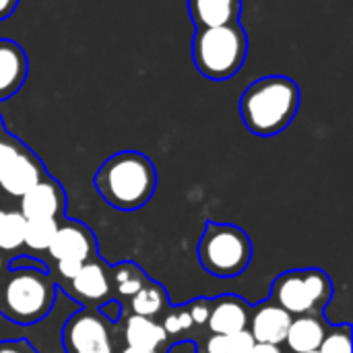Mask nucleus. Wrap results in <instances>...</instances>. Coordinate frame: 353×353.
I'll return each instance as SVG.
<instances>
[{
	"instance_id": "10",
	"label": "nucleus",
	"mask_w": 353,
	"mask_h": 353,
	"mask_svg": "<svg viewBox=\"0 0 353 353\" xmlns=\"http://www.w3.org/2000/svg\"><path fill=\"white\" fill-rule=\"evenodd\" d=\"M41 174H43L41 163L27 149H23L17 155V159L10 163L6 174L0 178V186L6 194L21 199L25 192H29L35 184L41 182Z\"/></svg>"
},
{
	"instance_id": "5",
	"label": "nucleus",
	"mask_w": 353,
	"mask_h": 353,
	"mask_svg": "<svg viewBox=\"0 0 353 353\" xmlns=\"http://www.w3.org/2000/svg\"><path fill=\"white\" fill-rule=\"evenodd\" d=\"M4 302L12 319L29 323L48 310L52 302V290L43 275L23 271L6 283Z\"/></svg>"
},
{
	"instance_id": "3",
	"label": "nucleus",
	"mask_w": 353,
	"mask_h": 353,
	"mask_svg": "<svg viewBox=\"0 0 353 353\" xmlns=\"http://www.w3.org/2000/svg\"><path fill=\"white\" fill-rule=\"evenodd\" d=\"M248 35L242 23L196 29L192 37V60L196 70L211 81L234 77L246 60Z\"/></svg>"
},
{
	"instance_id": "19",
	"label": "nucleus",
	"mask_w": 353,
	"mask_h": 353,
	"mask_svg": "<svg viewBox=\"0 0 353 353\" xmlns=\"http://www.w3.org/2000/svg\"><path fill=\"white\" fill-rule=\"evenodd\" d=\"M25 223L27 219L19 211H4L0 219V248L2 250H14L23 246L25 238Z\"/></svg>"
},
{
	"instance_id": "6",
	"label": "nucleus",
	"mask_w": 353,
	"mask_h": 353,
	"mask_svg": "<svg viewBox=\"0 0 353 353\" xmlns=\"http://www.w3.org/2000/svg\"><path fill=\"white\" fill-rule=\"evenodd\" d=\"M29 58L25 50L6 37H0V101L10 99L27 81Z\"/></svg>"
},
{
	"instance_id": "11",
	"label": "nucleus",
	"mask_w": 353,
	"mask_h": 353,
	"mask_svg": "<svg viewBox=\"0 0 353 353\" xmlns=\"http://www.w3.org/2000/svg\"><path fill=\"white\" fill-rule=\"evenodd\" d=\"M292 321H294L292 314L285 312L281 306L267 304V306L256 310L250 333H252L256 343L279 345L281 341H285V335H288V329H290Z\"/></svg>"
},
{
	"instance_id": "35",
	"label": "nucleus",
	"mask_w": 353,
	"mask_h": 353,
	"mask_svg": "<svg viewBox=\"0 0 353 353\" xmlns=\"http://www.w3.org/2000/svg\"><path fill=\"white\" fill-rule=\"evenodd\" d=\"M308 353H319V352H308Z\"/></svg>"
},
{
	"instance_id": "8",
	"label": "nucleus",
	"mask_w": 353,
	"mask_h": 353,
	"mask_svg": "<svg viewBox=\"0 0 353 353\" xmlns=\"http://www.w3.org/2000/svg\"><path fill=\"white\" fill-rule=\"evenodd\" d=\"M186 4L196 29L238 23L242 14V0H186Z\"/></svg>"
},
{
	"instance_id": "15",
	"label": "nucleus",
	"mask_w": 353,
	"mask_h": 353,
	"mask_svg": "<svg viewBox=\"0 0 353 353\" xmlns=\"http://www.w3.org/2000/svg\"><path fill=\"white\" fill-rule=\"evenodd\" d=\"M165 337H168V333L163 331V327L149 321L147 316H137L134 314L126 323V343H128V347L155 352L165 341Z\"/></svg>"
},
{
	"instance_id": "32",
	"label": "nucleus",
	"mask_w": 353,
	"mask_h": 353,
	"mask_svg": "<svg viewBox=\"0 0 353 353\" xmlns=\"http://www.w3.org/2000/svg\"><path fill=\"white\" fill-rule=\"evenodd\" d=\"M2 132H4V130H2V120H0V134H2Z\"/></svg>"
},
{
	"instance_id": "22",
	"label": "nucleus",
	"mask_w": 353,
	"mask_h": 353,
	"mask_svg": "<svg viewBox=\"0 0 353 353\" xmlns=\"http://www.w3.org/2000/svg\"><path fill=\"white\" fill-rule=\"evenodd\" d=\"M23 149H25V147H23L19 141H14L10 134H6V132L0 134V178L6 174V170L10 168V163L17 159V155H19Z\"/></svg>"
},
{
	"instance_id": "20",
	"label": "nucleus",
	"mask_w": 353,
	"mask_h": 353,
	"mask_svg": "<svg viewBox=\"0 0 353 353\" xmlns=\"http://www.w3.org/2000/svg\"><path fill=\"white\" fill-rule=\"evenodd\" d=\"M254 337L250 331H238L232 335H215L207 343L209 353H250L254 347Z\"/></svg>"
},
{
	"instance_id": "31",
	"label": "nucleus",
	"mask_w": 353,
	"mask_h": 353,
	"mask_svg": "<svg viewBox=\"0 0 353 353\" xmlns=\"http://www.w3.org/2000/svg\"><path fill=\"white\" fill-rule=\"evenodd\" d=\"M0 353H21V352H17V350H2Z\"/></svg>"
},
{
	"instance_id": "30",
	"label": "nucleus",
	"mask_w": 353,
	"mask_h": 353,
	"mask_svg": "<svg viewBox=\"0 0 353 353\" xmlns=\"http://www.w3.org/2000/svg\"><path fill=\"white\" fill-rule=\"evenodd\" d=\"M122 353H155V352H147V350H134V347H126Z\"/></svg>"
},
{
	"instance_id": "4",
	"label": "nucleus",
	"mask_w": 353,
	"mask_h": 353,
	"mask_svg": "<svg viewBox=\"0 0 353 353\" xmlns=\"http://www.w3.org/2000/svg\"><path fill=\"white\" fill-rule=\"evenodd\" d=\"M201 259L215 275H236L248 265L250 244L246 236L234 228L211 225L201 244Z\"/></svg>"
},
{
	"instance_id": "16",
	"label": "nucleus",
	"mask_w": 353,
	"mask_h": 353,
	"mask_svg": "<svg viewBox=\"0 0 353 353\" xmlns=\"http://www.w3.org/2000/svg\"><path fill=\"white\" fill-rule=\"evenodd\" d=\"M207 323H209V329L215 335H232V333H238V331L246 329L248 314H246V310H244V306L240 302L223 300L209 312Z\"/></svg>"
},
{
	"instance_id": "28",
	"label": "nucleus",
	"mask_w": 353,
	"mask_h": 353,
	"mask_svg": "<svg viewBox=\"0 0 353 353\" xmlns=\"http://www.w3.org/2000/svg\"><path fill=\"white\" fill-rule=\"evenodd\" d=\"M17 6H19V0H0V21L10 19Z\"/></svg>"
},
{
	"instance_id": "9",
	"label": "nucleus",
	"mask_w": 353,
	"mask_h": 353,
	"mask_svg": "<svg viewBox=\"0 0 353 353\" xmlns=\"http://www.w3.org/2000/svg\"><path fill=\"white\" fill-rule=\"evenodd\" d=\"M60 207L62 192L50 180H41L21 196V215L25 219H56Z\"/></svg>"
},
{
	"instance_id": "26",
	"label": "nucleus",
	"mask_w": 353,
	"mask_h": 353,
	"mask_svg": "<svg viewBox=\"0 0 353 353\" xmlns=\"http://www.w3.org/2000/svg\"><path fill=\"white\" fill-rule=\"evenodd\" d=\"M83 265L85 263L83 261H77V259H62V261H58V271H60L62 277H66V279L72 281L77 277V273L81 271Z\"/></svg>"
},
{
	"instance_id": "24",
	"label": "nucleus",
	"mask_w": 353,
	"mask_h": 353,
	"mask_svg": "<svg viewBox=\"0 0 353 353\" xmlns=\"http://www.w3.org/2000/svg\"><path fill=\"white\" fill-rule=\"evenodd\" d=\"M116 281H118V290H120V294H126V296H134V294L143 288L141 277H139V275H134V273H132V271H128V269H120V271H116Z\"/></svg>"
},
{
	"instance_id": "18",
	"label": "nucleus",
	"mask_w": 353,
	"mask_h": 353,
	"mask_svg": "<svg viewBox=\"0 0 353 353\" xmlns=\"http://www.w3.org/2000/svg\"><path fill=\"white\" fill-rule=\"evenodd\" d=\"M58 232L56 219H27L23 244L31 250H48Z\"/></svg>"
},
{
	"instance_id": "14",
	"label": "nucleus",
	"mask_w": 353,
	"mask_h": 353,
	"mask_svg": "<svg viewBox=\"0 0 353 353\" xmlns=\"http://www.w3.org/2000/svg\"><path fill=\"white\" fill-rule=\"evenodd\" d=\"M323 339H325V329H323L321 321H316L312 316H302L298 321H292L288 335H285L290 350L296 353L319 352Z\"/></svg>"
},
{
	"instance_id": "21",
	"label": "nucleus",
	"mask_w": 353,
	"mask_h": 353,
	"mask_svg": "<svg viewBox=\"0 0 353 353\" xmlns=\"http://www.w3.org/2000/svg\"><path fill=\"white\" fill-rule=\"evenodd\" d=\"M163 308V294L159 288H141L132 296V310L137 316H153Z\"/></svg>"
},
{
	"instance_id": "33",
	"label": "nucleus",
	"mask_w": 353,
	"mask_h": 353,
	"mask_svg": "<svg viewBox=\"0 0 353 353\" xmlns=\"http://www.w3.org/2000/svg\"><path fill=\"white\" fill-rule=\"evenodd\" d=\"M2 215H4V211H2V209H0V219H2Z\"/></svg>"
},
{
	"instance_id": "2",
	"label": "nucleus",
	"mask_w": 353,
	"mask_h": 353,
	"mask_svg": "<svg viewBox=\"0 0 353 353\" xmlns=\"http://www.w3.org/2000/svg\"><path fill=\"white\" fill-rule=\"evenodd\" d=\"M155 168L137 151L112 155L97 172L95 184L103 199L120 209L143 207L155 190Z\"/></svg>"
},
{
	"instance_id": "7",
	"label": "nucleus",
	"mask_w": 353,
	"mask_h": 353,
	"mask_svg": "<svg viewBox=\"0 0 353 353\" xmlns=\"http://www.w3.org/2000/svg\"><path fill=\"white\" fill-rule=\"evenodd\" d=\"M72 353H112V341L105 325L93 314L77 316L66 331Z\"/></svg>"
},
{
	"instance_id": "29",
	"label": "nucleus",
	"mask_w": 353,
	"mask_h": 353,
	"mask_svg": "<svg viewBox=\"0 0 353 353\" xmlns=\"http://www.w3.org/2000/svg\"><path fill=\"white\" fill-rule=\"evenodd\" d=\"M250 353H281V350L277 345H271V343H254Z\"/></svg>"
},
{
	"instance_id": "1",
	"label": "nucleus",
	"mask_w": 353,
	"mask_h": 353,
	"mask_svg": "<svg viewBox=\"0 0 353 353\" xmlns=\"http://www.w3.org/2000/svg\"><path fill=\"white\" fill-rule=\"evenodd\" d=\"M300 108V87L283 74H269L250 83L240 97L246 128L259 137H273L290 126Z\"/></svg>"
},
{
	"instance_id": "17",
	"label": "nucleus",
	"mask_w": 353,
	"mask_h": 353,
	"mask_svg": "<svg viewBox=\"0 0 353 353\" xmlns=\"http://www.w3.org/2000/svg\"><path fill=\"white\" fill-rule=\"evenodd\" d=\"M72 288L77 294L89 298V300H99L108 294V279L101 271L99 265H83L81 271L77 273V277L72 279Z\"/></svg>"
},
{
	"instance_id": "12",
	"label": "nucleus",
	"mask_w": 353,
	"mask_h": 353,
	"mask_svg": "<svg viewBox=\"0 0 353 353\" xmlns=\"http://www.w3.org/2000/svg\"><path fill=\"white\" fill-rule=\"evenodd\" d=\"M275 296H277L279 306L290 314H304L316 306L304 273H290L281 277L277 281Z\"/></svg>"
},
{
	"instance_id": "25",
	"label": "nucleus",
	"mask_w": 353,
	"mask_h": 353,
	"mask_svg": "<svg viewBox=\"0 0 353 353\" xmlns=\"http://www.w3.org/2000/svg\"><path fill=\"white\" fill-rule=\"evenodd\" d=\"M192 325H194V323H192V319H190L188 312H176V314H170V316L165 319L163 331L176 335V333H180V331H184V329H188V327H192Z\"/></svg>"
},
{
	"instance_id": "13",
	"label": "nucleus",
	"mask_w": 353,
	"mask_h": 353,
	"mask_svg": "<svg viewBox=\"0 0 353 353\" xmlns=\"http://www.w3.org/2000/svg\"><path fill=\"white\" fill-rule=\"evenodd\" d=\"M50 254L56 261L62 259H77V261H87L89 256V238L87 234L77 228V225H66V228H58L52 244H50Z\"/></svg>"
},
{
	"instance_id": "34",
	"label": "nucleus",
	"mask_w": 353,
	"mask_h": 353,
	"mask_svg": "<svg viewBox=\"0 0 353 353\" xmlns=\"http://www.w3.org/2000/svg\"><path fill=\"white\" fill-rule=\"evenodd\" d=\"M0 267H2V256H0Z\"/></svg>"
},
{
	"instance_id": "27",
	"label": "nucleus",
	"mask_w": 353,
	"mask_h": 353,
	"mask_svg": "<svg viewBox=\"0 0 353 353\" xmlns=\"http://www.w3.org/2000/svg\"><path fill=\"white\" fill-rule=\"evenodd\" d=\"M190 319H192V323H196V325H205L207 323V319H209V308H207V304H203V302H196L192 308H190Z\"/></svg>"
},
{
	"instance_id": "23",
	"label": "nucleus",
	"mask_w": 353,
	"mask_h": 353,
	"mask_svg": "<svg viewBox=\"0 0 353 353\" xmlns=\"http://www.w3.org/2000/svg\"><path fill=\"white\" fill-rule=\"evenodd\" d=\"M319 353H352V339H350V331H337L331 335H325Z\"/></svg>"
}]
</instances>
